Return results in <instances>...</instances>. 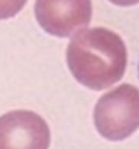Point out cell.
Segmentation results:
<instances>
[{"mask_svg":"<svg viewBox=\"0 0 139 149\" xmlns=\"http://www.w3.org/2000/svg\"><path fill=\"white\" fill-rule=\"evenodd\" d=\"M138 71H139V65H138Z\"/></svg>","mask_w":139,"mask_h":149,"instance_id":"cell-7","label":"cell"},{"mask_svg":"<svg viewBox=\"0 0 139 149\" xmlns=\"http://www.w3.org/2000/svg\"><path fill=\"white\" fill-rule=\"evenodd\" d=\"M125 42L104 28L81 29L67 47V64L74 78L92 90H104L117 83L126 70Z\"/></svg>","mask_w":139,"mask_h":149,"instance_id":"cell-1","label":"cell"},{"mask_svg":"<svg viewBox=\"0 0 139 149\" xmlns=\"http://www.w3.org/2000/svg\"><path fill=\"white\" fill-rule=\"evenodd\" d=\"M97 132L109 141H123L139 129V90L122 84L104 96L94 107Z\"/></svg>","mask_w":139,"mask_h":149,"instance_id":"cell-2","label":"cell"},{"mask_svg":"<svg viewBox=\"0 0 139 149\" xmlns=\"http://www.w3.org/2000/svg\"><path fill=\"white\" fill-rule=\"evenodd\" d=\"M46 122L29 110H15L0 117V149H48Z\"/></svg>","mask_w":139,"mask_h":149,"instance_id":"cell-4","label":"cell"},{"mask_svg":"<svg viewBox=\"0 0 139 149\" xmlns=\"http://www.w3.org/2000/svg\"><path fill=\"white\" fill-rule=\"evenodd\" d=\"M28 0H0V20L17 15Z\"/></svg>","mask_w":139,"mask_h":149,"instance_id":"cell-5","label":"cell"},{"mask_svg":"<svg viewBox=\"0 0 139 149\" xmlns=\"http://www.w3.org/2000/svg\"><path fill=\"white\" fill-rule=\"evenodd\" d=\"M92 0H36L35 16L41 28L58 38H68L87 28Z\"/></svg>","mask_w":139,"mask_h":149,"instance_id":"cell-3","label":"cell"},{"mask_svg":"<svg viewBox=\"0 0 139 149\" xmlns=\"http://www.w3.org/2000/svg\"><path fill=\"white\" fill-rule=\"evenodd\" d=\"M109 1L116 6H133L139 3V0H109Z\"/></svg>","mask_w":139,"mask_h":149,"instance_id":"cell-6","label":"cell"}]
</instances>
